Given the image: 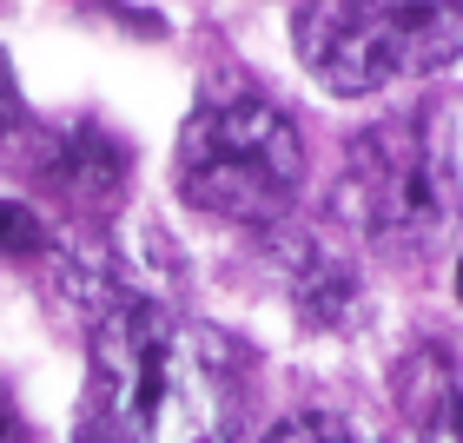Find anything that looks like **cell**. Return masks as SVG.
Wrapping results in <instances>:
<instances>
[{"instance_id":"277c9868","label":"cell","mask_w":463,"mask_h":443,"mask_svg":"<svg viewBox=\"0 0 463 443\" xmlns=\"http://www.w3.org/2000/svg\"><path fill=\"white\" fill-rule=\"evenodd\" d=\"M351 199L364 219V239L384 259H430L457 225V193L444 173L430 113H404L364 126L351 146Z\"/></svg>"},{"instance_id":"6da1fadb","label":"cell","mask_w":463,"mask_h":443,"mask_svg":"<svg viewBox=\"0 0 463 443\" xmlns=\"http://www.w3.org/2000/svg\"><path fill=\"white\" fill-rule=\"evenodd\" d=\"M87 397L80 443H232L245 357L219 331L165 318L153 298H113L93 337Z\"/></svg>"},{"instance_id":"3957f363","label":"cell","mask_w":463,"mask_h":443,"mask_svg":"<svg viewBox=\"0 0 463 443\" xmlns=\"http://www.w3.org/2000/svg\"><path fill=\"white\" fill-rule=\"evenodd\" d=\"M463 53V0H311L298 7V60L331 93L424 80Z\"/></svg>"},{"instance_id":"52a82bcc","label":"cell","mask_w":463,"mask_h":443,"mask_svg":"<svg viewBox=\"0 0 463 443\" xmlns=\"http://www.w3.org/2000/svg\"><path fill=\"white\" fill-rule=\"evenodd\" d=\"M424 443H463V391L450 384H437V397H430V410H424Z\"/></svg>"},{"instance_id":"9c48e42d","label":"cell","mask_w":463,"mask_h":443,"mask_svg":"<svg viewBox=\"0 0 463 443\" xmlns=\"http://www.w3.org/2000/svg\"><path fill=\"white\" fill-rule=\"evenodd\" d=\"M14 119H20V93H14V67H7V53H0V146H7Z\"/></svg>"},{"instance_id":"7a4b0ae2","label":"cell","mask_w":463,"mask_h":443,"mask_svg":"<svg viewBox=\"0 0 463 443\" xmlns=\"http://www.w3.org/2000/svg\"><path fill=\"white\" fill-rule=\"evenodd\" d=\"M305 185V139L271 99L232 93L185 119L179 199L225 225H279Z\"/></svg>"},{"instance_id":"30bf717a","label":"cell","mask_w":463,"mask_h":443,"mask_svg":"<svg viewBox=\"0 0 463 443\" xmlns=\"http://www.w3.org/2000/svg\"><path fill=\"white\" fill-rule=\"evenodd\" d=\"M457 298H463V259H457Z\"/></svg>"},{"instance_id":"ba28073f","label":"cell","mask_w":463,"mask_h":443,"mask_svg":"<svg viewBox=\"0 0 463 443\" xmlns=\"http://www.w3.org/2000/svg\"><path fill=\"white\" fill-rule=\"evenodd\" d=\"M40 239H47V225H40V212H33V205L0 199V251H33Z\"/></svg>"},{"instance_id":"5b68a950","label":"cell","mask_w":463,"mask_h":443,"mask_svg":"<svg viewBox=\"0 0 463 443\" xmlns=\"http://www.w3.org/2000/svg\"><path fill=\"white\" fill-rule=\"evenodd\" d=\"M357 305H364V291H357V271H351L331 245H311L305 265H298V311H305L311 325L338 331V325L357 318Z\"/></svg>"},{"instance_id":"8992f818","label":"cell","mask_w":463,"mask_h":443,"mask_svg":"<svg viewBox=\"0 0 463 443\" xmlns=\"http://www.w3.org/2000/svg\"><path fill=\"white\" fill-rule=\"evenodd\" d=\"M265 443H377V437L345 410H305V417H285Z\"/></svg>"},{"instance_id":"8fae6325","label":"cell","mask_w":463,"mask_h":443,"mask_svg":"<svg viewBox=\"0 0 463 443\" xmlns=\"http://www.w3.org/2000/svg\"><path fill=\"white\" fill-rule=\"evenodd\" d=\"M0 443H7V410H0Z\"/></svg>"}]
</instances>
